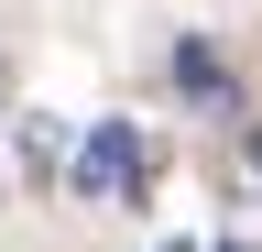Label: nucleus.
<instances>
[{
  "label": "nucleus",
  "mask_w": 262,
  "mask_h": 252,
  "mask_svg": "<svg viewBox=\"0 0 262 252\" xmlns=\"http://www.w3.org/2000/svg\"><path fill=\"white\" fill-rule=\"evenodd\" d=\"M175 88H186V99H196V110H219V121H229V110H241V88H229V77H219V55H208V44H175Z\"/></svg>",
  "instance_id": "2"
},
{
  "label": "nucleus",
  "mask_w": 262,
  "mask_h": 252,
  "mask_svg": "<svg viewBox=\"0 0 262 252\" xmlns=\"http://www.w3.org/2000/svg\"><path fill=\"white\" fill-rule=\"evenodd\" d=\"M142 176H153V143L131 132V121H88V143H77V198H88V208H120V198H142Z\"/></svg>",
  "instance_id": "1"
}]
</instances>
